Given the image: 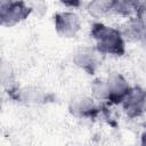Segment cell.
<instances>
[{"label": "cell", "mask_w": 146, "mask_h": 146, "mask_svg": "<svg viewBox=\"0 0 146 146\" xmlns=\"http://www.w3.org/2000/svg\"><path fill=\"white\" fill-rule=\"evenodd\" d=\"M105 83H106V102L114 105L121 104L131 89L127 79L117 72L111 73L107 76V79H105Z\"/></svg>", "instance_id": "obj_3"}, {"label": "cell", "mask_w": 146, "mask_h": 146, "mask_svg": "<svg viewBox=\"0 0 146 146\" xmlns=\"http://www.w3.org/2000/svg\"><path fill=\"white\" fill-rule=\"evenodd\" d=\"M140 3L141 0H111V9L122 17L132 18L136 16Z\"/></svg>", "instance_id": "obj_9"}, {"label": "cell", "mask_w": 146, "mask_h": 146, "mask_svg": "<svg viewBox=\"0 0 146 146\" xmlns=\"http://www.w3.org/2000/svg\"><path fill=\"white\" fill-rule=\"evenodd\" d=\"M91 91L92 96L96 100H106V83L103 79H96L94 83L91 84Z\"/></svg>", "instance_id": "obj_12"}, {"label": "cell", "mask_w": 146, "mask_h": 146, "mask_svg": "<svg viewBox=\"0 0 146 146\" xmlns=\"http://www.w3.org/2000/svg\"><path fill=\"white\" fill-rule=\"evenodd\" d=\"M90 36L95 41V48L102 55L120 57L125 54L124 36L117 29L96 22L90 27Z\"/></svg>", "instance_id": "obj_1"}, {"label": "cell", "mask_w": 146, "mask_h": 146, "mask_svg": "<svg viewBox=\"0 0 146 146\" xmlns=\"http://www.w3.org/2000/svg\"><path fill=\"white\" fill-rule=\"evenodd\" d=\"M68 108L71 114L79 119H94L98 115L100 110L96 99L87 96H76L72 98Z\"/></svg>", "instance_id": "obj_7"}, {"label": "cell", "mask_w": 146, "mask_h": 146, "mask_svg": "<svg viewBox=\"0 0 146 146\" xmlns=\"http://www.w3.org/2000/svg\"><path fill=\"white\" fill-rule=\"evenodd\" d=\"M110 11L111 0H91L87 5V13L94 18H102Z\"/></svg>", "instance_id": "obj_11"}, {"label": "cell", "mask_w": 146, "mask_h": 146, "mask_svg": "<svg viewBox=\"0 0 146 146\" xmlns=\"http://www.w3.org/2000/svg\"><path fill=\"white\" fill-rule=\"evenodd\" d=\"M59 2L67 8H79L82 0H59Z\"/></svg>", "instance_id": "obj_14"}, {"label": "cell", "mask_w": 146, "mask_h": 146, "mask_svg": "<svg viewBox=\"0 0 146 146\" xmlns=\"http://www.w3.org/2000/svg\"><path fill=\"white\" fill-rule=\"evenodd\" d=\"M99 55L102 54L96 48L80 47L73 55V63L88 74H95L100 65Z\"/></svg>", "instance_id": "obj_6"}, {"label": "cell", "mask_w": 146, "mask_h": 146, "mask_svg": "<svg viewBox=\"0 0 146 146\" xmlns=\"http://www.w3.org/2000/svg\"><path fill=\"white\" fill-rule=\"evenodd\" d=\"M56 33L64 39L76 36L81 29V21L73 11H59L54 15Z\"/></svg>", "instance_id": "obj_4"}, {"label": "cell", "mask_w": 146, "mask_h": 146, "mask_svg": "<svg viewBox=\"0 0 146 146\" xmlns=\"http://www.w3.org/2000/svg\"><path fill=\"white\" fill-rule=\"evenodd\" d=\"M122 34L128 40L135 41V42L146 40V30L136 17L129 18V22L124 26Z\"/></svg>", "instance_id": "obj_10"}, {"label": "cell", "mask_w": 146, "mask_h": 146, "mask_svg": "<svg viewBox=\"0 0 146 146\" xmlns=\"http://www.w3.org/2000/svg\"><path fill=\"white\" fill-rule=\"evenodd\" d=\"M32 13L25 0H1L0 23L5 27H13L25 21Z\"/></svg>", "instance_id": "obj_2"}, {"label": "cell", "mask_w": 146, "mask_h": 146, "mask_svg": "<svg viewBox=\"0 0 146 146\" xmlns=\"http://www.w3.org/2000/svg\"><path fill=\"white\" fill-rule=\"evenodd\" d=\"M10 95L16 100L26 105H40L49 100V94L39 87H23L10 91Z\"/></svg>", "instance_id": "obj_8"}, {"label": "cell", "mask_w": 146, "mask_h": 146, "mask_svg": "<svg viewBox=\"0 0 146 146\" xmlns=\"http://www.w3.org/2000/svg\"><path fill=\"white\" fill-rule=\"evenodd\" d=\"M27 2V5L31 7L32 11H35L36 14L42 15V13H44L46 10V2L43 0H25Z\"/></svg>", "instance_id": "obj_13"}, {"label": "cell", "mask_w": 146, "mask_h": 146, "mask_svg": "<svg viewBox=\"0 0 146 146\" xmlns=\"http://www.w3.org/2000/svg\"><path fill=\"white\" fill-rule=\"evenodd\" d=\"M141 145H146V130L143 132V135H141Z\"/></svg>", "instance_id": "obj_15"}, {"label": "cell", "mask_w": 146, "mask_h": 146, "mask_svg": "<svg viewBox=\"0 0 146 146\" xmlns=\"http://www.w3.org/2000/svg\"><path fill=\"white\" fill-rule=\"evenodd\" d=\"M121 105L125 114L131 119L143 115L146 111V90L141 87H131Z\"/></svg>", "instance_id": "obj_5"}]
</instances>
